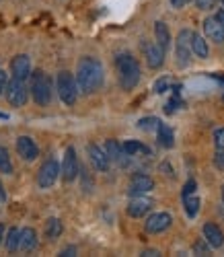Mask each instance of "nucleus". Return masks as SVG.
<instances>
[{
  "instance_id": "24",
  "label": "nucleus",
  "mask_w": 224,
  "mask_h": 257,
  "mask_svg": "<svg viewBox=\"0 0 224 257\" xmlns=\"http://www.w3.org/2000/svg\"><path fill=\"white\" fill-rule=\"evenodd\" d=\"M62 230H64V226H62V222L58 218H50L46 222V237L48 239H58L62 234Z\"/></svg>"
},
{
  "instance_id": "12",
  "label": "nucleus",
  "mask_w": 224,
  "mask_h": 257,
  "mask_svg": "<svg viewBox=\"0 0 224 257\" xmlns=\"http://www.w3.org/2000/svg\"><path fill=\"white\" fill-rule=\"evenodd\" d=\"M17 151L25 161H35L39 157V148L29 136H19L17 138Z\"/></svg>"
},
{
  "instance_id": "39",
  "label": "nucleus",
  "mask_w": 224,
  "mask_h": 257,
  "mask_svg": "<svg viewBox=\"0 0 224 257\" xmlns=\"http://www.w3.org/2000/svg\"><path fill=\"white\" fill-rule=\"evenodd\" d=\"M216 19H218V21H220V23L224 25V11H218V13H216Z\"/></svg>"
},
{
  "instance_id": "1",
  "label": "nucleus",
  "mask_w": 224,
  "mask_h": 257,
  "mask_svg": "<svg viewBox=\"0 0 224 257\" xmlns=\"http://www.w3.org/2000/svg\"><path fill=\"white\" fill-rule=\"evenodd\" d=\"M78 91L91 95L103 84V64L97 58H82L76 68Z\"/></svg>"
},
{
  "instance_id": "31",
  "label": "nucleus",
  "mask_w": 224,
  "mask_h": 257,
  "mask_svg": "<svg viewBox=\"0 0 224 257\" xmlns=\"http://www.w3.org/2000/svg\"><path fill=\"white\" fill-rule=\"evenodd\" d=\"M214 144H216L218 151H224V127H218L214 132Z\"/></svg>"
},
{
  "instance_id": "23",
  "label": "nucleus",
  "mask_w": 224,
  "mask_h": 257,
  "mask_svg": "<svg viewBox=\"0 0 224 257\" xmlns=\"http://www.w3.org/2000/svg\"><path fill=\"white\" fill-rule=\"evenodd\" d=\"M199 198L197 196H187V198H183V208H185V214L189 218H195L197 216V212H199Z\"/></svg>"
},
{
  "instance_id": "20",
  "label": "nucleus",
  "mask_w": 224,
  "mask_h": 257,
  "mask_svg": "<svg viewBox=\"0 0 224 257\" xmlns=\"http://www.w3.org/2000/svg\"><path fill=\"white\" fill-rule=\"evenodd\" d=\"M154 35H156V44L167 52L169 46H171V33H169V27L163 23V21H156L154 23Z\"/></svg>"
},
{
  "instance_id": "32",
  "label": "nucleus",
  "mask_w": 224,
  "mask_h": 257,
  "mask_svg": "<svg viewBox=\"0 0 224 257\" xmlns=\"http://www.w3.org/2000/svg\"><path fill=\"white\" fill-rule=\"evenodd\" d=\"M216 3H218V0H195V7L199 11H210V9H214Z\"/></svg>"
},
{
  "instance_id": "7",
  "label": "nucleus",
  "mask_w": 224,
  "mask_h": 257,
  "mask_svg": "<svg viewBox=\"0 0 224 257\" xmlns=\"http://www.w3.org/2000/svg\"><path fill=\"white\" fill-rule=\"evenodd\" d=\"M7 99L13 107H23L27 103V87H25V80L15 78L9 80V87H7Z\"/></svg>"
},
{
  "instance_id": "11",
  "label": "nucleus",
  "mask_w": 224,
  "mask_h": 257,
  "mask_svg": "<svg viewBox=\"0 0 224 257\" xmlns=\"http://www.w3.org/2000/svg\"><path fill=\"white\" fill-rule=\"evenodd\" d=\"M204 33L214 44H224V25L216 17H208L204 21Z\"/></svg>"
},
{
  "instance_id": "40",
  "label": "nucleus",
  "mask_w": 224,
  "mask_h": 257,
  "mask_svg": "<svg viewBox=\"0 0 224 257\" xmlns=\"http://www.w3.org/2000/svg\"><path fill=\"white\" fill-rule=\"evenodd\" d=\"M142 255H159V251H156V249H146Z\"/></svg>"
},
{
  "instance_id": "6",
  "label": "nucleus",
  "mask_w": 224,
  "mask_h": 257,
  "mask_svg": "<svg viewBox=\"0 0 224 257\" xmlns=\"http://www.w3.org/2000/svg\"><path fill=\"white\" fill-rule=\"evenodd\" d=\"M60 173H62V169H60L58 161H56V159H48L46 163L39 167V171H37V185H39L41 189L52 187V185L56 183V179H58Z\"/></svg>"
},
{
  "instance_id": "33",
  "label": "nucleus",
  "mask_w": 224,
  "mask_h": 257,
  "mask_svg": "<svg viewBox=\"0 0 224 257\" xmlns=\"http://www.w3.org/2000/svg\"><path fill=\"white\" fill-rule=\"evenodd\" d=\"M195 181L193 179H189L185 185H183V198H187V196H191V194H195Z\"/></svg>"
},
{
  "instance_id": "42",
  "label": "nucleus",
  "mask_w": 224,
  "mask_h": 257,
  "mask_svg": "<svg viewBox=\"0 0 224 257\" xmlns=\"http://www.w3.org/2000/svg\"><path fill=\"white\" fill-rule=\"evenodd\" d=\"M214 78L220 80V82H224V74H214Z\"/></svg>"
},
{
  "instance_id": "34",
  "label": "nucleus",
  "mask_w": 224,
  "mask_h": 257,
  "mask_svg": "<svg viewBox=\"0 0 224 257\" xmlns=\"http://www.w3.org/2000/svg\"><path fill=\"white\" fill-rule=\"evenodd\" d=\"M7 87H9V74L0 70V95H3V91H7Z\"/></svg>"
},
{
  "instance_id": "28",
  "label": "nucleus",
  "mask_w": 224,
  "mask_h": 257,
  "mask_svg": "<svg viewBox=\"0 0 224 257\" xmlns=\"http://www.w3.org/2000/svg\"><path fill=\"white\" fill-rule=\"evenodd\" d=\"M159 125H161V119L159 117H142L138 121V127L144 132H154V130H159Z\"/></svg>"
},
{
  "instance_id": "16",
  "label": "nucleus",
  "mask_w": 224,
  "mask_h": 257,
  "mask_svg": "<svg viewBox=\"0 0 224 257\" xmlns=\"http://www.w3.org/2000/svg\"><path fill=\"white\" fill-rule=\"evenodd\" d=\"M204 239L210 247L218 249L224 245V232L220 230V226H216L214 222H206L204 224Z\"/></svg>"
},
{
  "instance_id": "3",
  "label": "nucleus",
  "mask_w": 224,
  "mask_h": 257,
  "mask_svg": "<svg viewBox=\"0 0 224 257\" xmlns=\"http://www.w3.org/2000/svg\"><path fill=\"white\" fill-rule=\"evenodd\" d=\"M56 89L58 95L62 99V103L66 105H74L76 103V95H78V82L70 72H60L56 78Z\"/></svg>"
},
{
  "instance_id": "10",
  "label": "nucleus",
  "mask_w": 224,
  "mask_h": 257,
  "mask_svg": "<svg viewBox=\"0 0 224 257\" xmlns=\"http://www.w3.org/2000/svg\"><path fill=\"white\" fill-rule=\"evenodd\" d=\"M11 72H13L15 78H21V80H25L27 76H31V60H29V56H25V54L15 56L11 60Z\"/></svg>"
},
{
  "instance_id": "41",
  "label": "nucleus",
  "mask_w": 224,
  "mask_h": 257,
  "mask_svg": "<svg viewBox=\"0 0 224 257\" xmlns=\"http://www.w3.org/2000/svg\"><path fill=\"white\" fill-rule=\"evenodd\" d=\"M5 198H7L5 196V189H3V185H0V202H5Z\"/></svg>"
},
{
  "instance_id": "21",
  "label": "nucleus",
  "mask_w": 224,
  "mask_h": 257,
  "mask_svg": "<svg viewBox=\"0 0 224 257\" xmlns=\"http://www.w3.org/2000/svg\"><path fill=\"white\" fill-rule=\"evenodd\" d=\"M191 50H193V54L199 56V58H208V54H210L206 39L201 37L199 33H193V37H191Z\"/></svg>"
},
{
  "instance_id": "2",
  "label": "nucleus",
  "mask_w": 224,
  "mask_h": 257,
  "mask_svg": "<svg viewBox=\"0 0 224 257\" xmlns=\"http://www.w3.org/2000/svg\"><path fill=\"white\" fill-rule=\"evenodd\" d=\"M116 66H118V72H120V84H122V89L132 91L140 82L138 60L134 58L132 54H120L116 58Z\"/></svg>"
},
{
  "instance_id": "26",
  "label": "nucleus",
  "mask_w": 224,
  "mask_h": 257,
  "mask_svg": "<svg viewBox=\"0 0 224 257\" xmlns=\"http://www.w3.org/2000/svg\"><path fill=\"white\" fill-rule=\"evenodd\" d=\"M122 146H124V151H126L128 157H134V155H138V153H146V155L150 153L144 144H140V142H136V140H128V142H124Z\"/></svg>"
},
{
  "instance_id": "36",
  "label": "nucleus",
  "mask_w": 224,
  "mask_h": 257,
  "mask_svg": "<svg viewBox=\"0 0 224 257\" xmlns=\"http://www.w3.org/2000/svg\"><path fill=\"white\" fill-rule=\"evenodd\" d=\"M193 251H195V253H201V255H208V247H206L204 241H197V243L193 245Z\"/></svg>"
},
{
  "instance_id": "22",
  "label": "nucleus",
  "mask_w": 224,
  "mask_h": 257,
  "mask_svg": "<svg viewBox=\"0 0 224 257\" xmlns=\"http://www.w3.org/2000/svg\"><path fill=\"white\" fill-rule=\"evenodd\" d=\"M156 134H159V144L163 146V148H171L173 146V130L167 125V123H161L159 125V130H156Z\"/></svg>"
},
{
  "instance_id": "44",
  "label": "nucleus",
  "mask_w": 224,
  "mask_h": 257,
  "mask_svg": "<svg viewBox=\"0 0 224 257\" xmlns=\"http://www.w3.org/2000/svg\"><path fill=\"white\" fill-rule=\"evenodd\" d=\"M222 200H224V185H222Z\"/></svg>"
},
{
  "instance_id": "17",
  "label": "nucleus",
  "mask_w": 224,
  "mask_h": 257,
  "mask_svg": "<svg viewBox=\"0 0 224 257\" xmlns=\"http://www.w3.org/2000/svg\"><path fill=\"white\" fill-rule=\"evenodd\" d=\"M152 208V202L148 200V198H134L130 204H128V214L132 218H140V216H144V214L148 212Z\"/></svg>"
},
{
  "instance_id": "9",
  "label": "nucleus",
  "mask_w": 224,
  "mask_h": 257,
  "mask_svg": "<svg viewBox=\"0 0 224 257\" xmlns=\"http://www.w3.org/2000/svg\"><path fill=\"white\" fill-rule=\"evenodd\" d=\"M171 222H173L171 214H167V212H156V214H150V216H148V220H146V230L152 232V234L163 232V230H167V228L171 226Z\"/></svg>"
},
{
  "instance_id": "29",
  "label": "nucleus",
  "mask_w": 224,
  "mask_h": 257,
  "mask_svg": "<svg viewBox=\"0 0 224 257\" xmlns=\"http://www.w3.org/2000/svg\"><path fill=\"white\" fill-rule=\"evenodd\" d=\"M154 93L156 95H163V93H167L169 89H171V78L169 76H163V78H159V80H156L154 82Z\"/></svg>"
},
{
  "instance_id": "14",
  "label": "nucleus",
  "mask_w": 224,
  "mask_h": 257,
  "mask_svg": "<svg viewBox=\"0 0 224 257\" xmlns=\"http://www.w3.org/2000/svg\"><path fill=\"white\" fill-rule=\"evenodd\" d=\"M144 54L150 68H161L165 62V50L159 44H144Z\"/></svg>"
},
{
  "instance_id": "45",
  "label": "nucleus",
  "mask_w": 224,
  "mask_h": 257,
  "mask_svg": "<svg viewBox=\"0 0 224 257\" xmlns=\"http://www.w3.org/2000/svg\"><path fill=\"white\" fill-rule=\"evenodd\" d=\"M220 3H222V5H224V0H220Z\"/></svg>"
},
{
  "instance_id": "5",
  "label": "nucleus",
  "mask_w": 224,
  "mask_h": 257,
  "mask_svg": "<svg viewBox=\"0 0 224 257\" xmlns=\"http://www.w3.org/2000/svg\"><path fill=\"white\" fill-rule=\"evenodd\" d=\"M191 37H193V31L189 29H181L177 35V41H175V54H177V62L179 66H187L189 60H191Z\"/></svg>"
},
{
  "instance_id": "8",
  "label": "nucleus",
  "mask_w": 224,
  "mask_h": 257,
  "mask_svg": "<svg viewBox=\"0 0 224 257\" xmlns=\"http://www.w3.org/2000/svg\"><path fill=\"white\" fill-rule=\"evenodd\" d=\"M80 173V167H78V159H76V151L72 146L66 148L64 153V161H62V177L66 183H70L76 179V175Z\"/></svg>"
},
{
  "instance_id": "37",
  "label": "nucleus",
  "mask_w": 224,
  "mask_h": 257,
  "mask_svg": "<svg viewBox=\"0 0 224 257\" xmlns=\"http://www.w3.org/2000/svg\"><path fill=\"white\" fill-rule=\"evenodd\" d=\"M60 255H64V257L70 255V257H72V255H76V247H72V245H70V247H64V249L60 251Z\"/></svg>"
},
{
  "instance_id": "15",
  "label": "nucleus",
  "mask_w": 224,
  "mask_h": 257,
  "mask_svg": "<svg viewBox=\"0 0 224 257\" xmlns=\"http://www.w3.org/2000/svg\"><path fill=\"white\" fill-rule=\"evenodd\" d=\"M88 157H91V163H93V167L97 169V171H107L109 169V155H107V151H103L101 146H97V144H91L88 146Z\"/></svg>"
},
{
  "instance_id": "18",
  "label": "nucleus",
  "mask_w": 224,
  "mask_h": 257,
  "mask_svg": "<svg viewBox=\"0 0 224 257\" xmlns=\"http://www.w3.org/2000/svg\"><path fill=\"white\" fill-rule=\"evenodd\" d=\"M37 249V232L33 228H21V251H35Z\"/></svg>"
},
{
  "instance_id": "30",
  "label": "nucleus",
  "mask_w": 224,
  "mask_h": 257,
  "mask_svg": "<svg viewBox=\"0 0 224 257\" xmlns=\"http://www.w3.org/2000/svg\"><path fill=\"white\" fill-rule=\"evenodd\" d=\"M177 107H183V101L179 99V91H175V97L165 105V111H167V113H173V111L177 109Z\"/></svg>"
},
{
  "instance_id": "19",
  "label": "nucleus",
  "mask_w": 224,
  "mask_h": 257,
  "mask_svg": "<svg viewBox=\"0 0 224 257\" xmlns=\"http://www.w3.org/2000/svg\"><path fill=\"white\" fill-rule=\"evenodd\" d=\"M105 151H107V155H109V159L111 161H116V163H120V165H124L126 163V151H124V146L120 144V142H116V140H107L105 142Z\"/></svg>"
},
{
  "instance_id": "27",
  "label": "nucleus",
  "mask_w": 224,
  "mask_h": 257,
  "mask_svg": "<svg viewBox=\"0 0 224 257\" xmlns=\"http://www.w3.org/2000/svg\"><path fill=\"white\" fill-rule=\"evenodd\" d=\"M0 173H5V175H11L13 173V163H11L9 151H7L5 146H0Z\"/></svg>"
},
{
  "instance_id": "13",
  "label": "nucleus",
  "mask_w": 224,
  "mask_h": 257,
  "mask_svg": "<svg viewBox=\"0 0 224 257\" xmlns=\"http://www.w3.org/2000/svg\"><path fill=\"white\" fill-rule=\"evenodd\" d=\"M154 187L152 177L144 175V173H136L130 181V194L132 196H140V194H148V191Z\"/></svg>"
},
{
  "instance_id": "25",
  "label": "nucleus",
  "mask_w": 224,
  "mask_h": 257,
  "mask_svg": "<svg viewBox=\"0 0 224 257\" xmlns=\"http://www.w3.org/2000/svg\"><path fill=\"white\" fill-rule=\"evenodd\" d=\"M7 249L11 253L21 249V230L19 228H11L9 230V234H7Z\"/></svg>"
},
{
  "instance_id": "35",
  "label": "nucleus",
  "mask_w": 224,
  "mask_h": 257,
  "mask_svg": "<svg viewBox=\"0 0 224 257\" xmlns=\"http://www.w3.org/2000/svg\"><path fill=\"white\" fill-rule=\"evenodd\" d=\"M214 165H216V169L224 171V151H218V153H216V157H214Z\"/></svg>"
},
{
  "instance_id": "43",
  "label": "nucleus",
  "mask_w": 224,
  "mask_h": 257,
  "mask_svg": "<svg viewBox=\"0 0 224 257\" xmlns=\"http://www.w3.org/2000/svg\"><path fill=\"white\" fill-rule=\"evenodd\" d=\"M3 234H5V226L0 224V243H3Z\"/></svg>"
},
{
  "instance_id": "4",
  "label": "nucleus",
  "mask_w": 224,
  "mask_h": 257,
  "mask_svg": "<svg viewBox=\"0 0 224 257\" xmlns=\"http://www.w3.org/2000/svg\"><path fill=\"white\" fill-rule=\"evenodd\" d=\"M31 93L37 105H48L52 101V82L48 74L43 70L33 72V82H31Z\"/></svg>"
},
{
  "instance_id": "38",
  "label": "nucleus",
  "mask_w": 224,
  "mask_h": 257,
  "mask_svg": "<svg viewBox=\"0 0 224 257\" xmlns=\"http://www.w3.org/2000/svg\"><path fill=\"white\" fill-rule=\"evenodd\" d=\"M169 3H171L175 9H183L185 5H189V3H191V0H169Z\"/></svg>"
}]
</instances>
